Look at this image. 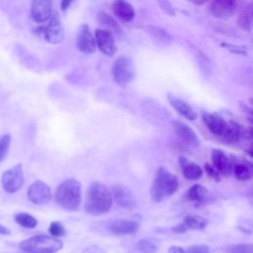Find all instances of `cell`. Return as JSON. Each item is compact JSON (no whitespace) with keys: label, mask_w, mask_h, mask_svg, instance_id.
Listing matches in <instances>:
<instances>
[{"label":"cell","mask_w":253,"mask_h":253,"mask_svg":"<svg viewBox=\"0 0 253 253\" xmlns=\"http://www.w3.org/2000/svg\"><path fill=\"white\" fill-rule=\"evenodd\" d=\"M203 120L208 129L227 143H237L244 137V127L234 121H226L217 114L203 113Z\"/></svg>","instance_id":"obj_1"},{"label":"cell","mask_w":253,"mask_h":253,"mask_svg":"<svg viewBox=\"0 0 253 253\" xmlns=\"http://www.w3.org/2000/svg\"><path fill=\"white\" fill-rule=\"evenodd\" d=\"M113 205L111 190L100 182H93L86 194L84 210L87 213L100 215L108 212Z\"/></svg>","instance_id":"obj_2"},{"label":"cell","mask_w":253,"mask_h":253,"mask_svg":"<svg viewBox=\"0 0 253 253\" xmlns=\"http://www.w3.org/2000/svg\"><path fill=\"white\" fill-rule=\"evenodd\" d=\"M81 199V183L74 178H68L61 182L54 193V200L56 204L69 211H75L79 209Z\"/></svg>","instance_id":"obj_3"},{"label":"cell","mask_w":253,"mask_h":253,"mask_svg":"<svg viewBox=\"0 0 253 253\" xmlns=\"http://www.w3.org/2000/svg\"><path fill=\"white\" fill-rule=\"evenodd\" d=\"M179 188L178 177L172 174L167 168L159 167L156 170L151 188L150 196L153 201L160 203L168 197H171Z\"/></svg>","instance_id":"obj_4"},{"label":"cell","mask_w":253,"mask_h":253,"mask_svg":"<svg viewBox=\"0 0 253 253\" xmlns=\"http://www.w3.org/2000/svg\"><path fill=\"white\" fill-rule=\"evenodd\" d=\"M19 247L26 253H55L63 247V242L51 235L38 234L23 240Z\"/></svg>","instance_id":"obj_5"},{"label":"cell","mask_w":253,"mask_h":253,"mask_svg":"<svg viewBox=\"0 0 253 253\" xmlns=\"http://www.w3.org/2000/svg\"><path fill=\"white\" fill-rule=\"evenodd\" d=\"M112 75L114 81L121 87L127 86L134 77V67L130 57L119 56L113 63Z\"/></svg>","instance_id":"obj_6"},{"label":"cell","mask_w":253,"mask_h":253,"mask_svg":"<svg viewBox=\"0 0 253 253\" xmlns=\"http://www.w3.org/2000/svg\"><path fill=\"white\" fill-rule=\"evenodd\" d=\"M25 182L22 164H17L14 167L4 171L1 176V185L5 192L13 194L19 191Z\"/></svg>","instance_id":"obj_7"},{"label":"cell","mask_w":253,"mask_h":253,"mask_svg":"<svg viewBox=\"0 0 253 253\" xmlns=\"http://www.w3.org/2000/svg\"><path fill=\"white\" fill-rule=\"evenodd\" d=\"M42 33L44 40L51 44H57L62 42L64 38V32L60 17L57 12L51 14L48 20V24L42 28Z\"/></svg>","instance_id":"obj_8"},{"label":"cell","mask_w":253,"mask_h":253,"mask_svg":"<svg viewBox=\"0 0 253 253\" xmlns=\"http://www.w3.org/2000/svg\"><path fill=\"white\" fill-rule=\"evenodd\" d=\"M28 199L36 205L48 204L52 199V193L47 184L41 180L32 183L27 190Z\"/></svg>","instance_id":"obj_9"},{"label":"cell","mask_w":253,"mask_h":253,"mask_svg":"<svg viewBox=\"0 0 253 253\" xmlns=\"http://www.w3.org/2000/svg\"><path fill=\"white\" fill-rule=\"evenodd\" d=\"M96 46L107 56H113L117 51V45L114 35L106 29H96L95 31Z\"/></svg>","instance_id":"obj_10"},{"label":"cell","mask_w":253,"mask_h":253,"mask_svg":"<svg viewBox=\"0 0 253 253\" xmlns=\"http://www.w3.org/2000/svg\"><path fill=\"white\" fill-rule=\"evenodd\" d=\"M76 47L83 54H92L96 50L95 37L87 25H82L76 38Z\"/></svg>","instance_id":"obj_11"},{"label":"cell","mask_w":253,"mask_h":253,"mask_svg":"<svg viewBox=\"0 0 253 253\" xmlns=\"http://www.w3.org/2000/svg\"><path fill=\"white\" fill-rule=\"evenodd\" d=\"M238 0H211L210 12L215 18L226 19L236 12Z\"/></svg>","instance_id":"obj_12"},{"label":"cell","mask_w":253,"mask_h":253,"mask_svg":"<svg viewBox=\"0 0 253 253\" xmlns=\"http://www.w3.org/2000/svg\"><path fill=\"white\" fill-rule=\"evenodd\" d=\"M52 14V0H32L31 15L38 24L47 22Z\"/></svg>","instance_id":"obj_13"},{"label":"cell","mask_w":253,"mask_h":253,"mask_svg":"<svg viewBox=\"0 0 253 253\" xmlns=\"http://www.w3.org/2000/svg\"><path fill=\"white\" fill-rule=\"evenodd\" d=\"M234 158L231 159L220 149H213L211 151V165L220 174V176L227 177L232 174V167Z\"/></svg>","instance_id":"obj_14"},{"label":"cell","mask_w":253,"mask_h":253,"mask_svg":"<svg viewBox=\"0 0 253 253\" xmlns=\"http://www.w3.org/2000/svg\"><path fill=\"white\" fill-rule=\"evenodd\" d=\"M174 131L176 135L185 143L197 147L200 145V138L198 134L195 132V130L189 126L188 125L180 122V121H174L172 123Z\"/></svg>","instance_id":"obj_15"},{"label":"cell","mask_w":253,"mask_h":253,"mask_svg":"<svg viewBox=\"0 0 253 253\" xmlns=\"http://www.w3.org/2000/svg\"><path fill=\"white\" fill-rule=\"evenodd\" d=\"M112 196L113 200H115V202L122 208L132 210L136 205V201L132 193L122 185H117L113 188Z\"/></svg>","instance_id":"obj_16"},{"label":"cell","mask_w":253,"mask_h":253,"mask_svg":"<svg viewBox=\"0 0 253 253\" xmlns=\"http://www.w3.org/2000/svg\"><path fill=\"white\" fill-rule=\"evenodd\" d=\"M113 12L117 18L125 23H129L134 19L133 7L126 0H116L113 4Z\"/></svg>","instance_id":"obj_17"},{"label":"cell","mask_w":253,"mask_h":253,"mask_svg":"<svg viewBox=\"0 0 253 253\" xmlns=\"http://www.w3.org/2000/svg\"><path fill=\"white\" fill-rule=\"evenodd\" d=\"M139 223L132 219H119L115 220L110 224V230L114 234L125 235L131 234L138 230Z\"/></svg>","instance_id":"obj_18"},{"label":"cell","mask_w":253,"mask_h":253,"mask_svg":"<svg viewBox=\"0 0 253 253\" xmlns=\"http://www.w3.org/2000/svg\"><path fill=\"white\" fill-rule=\"evenodd\" d=\"M168 100L170 105L184 118H186L189 121H195L198 117L197 113L194 111V109L187 104L185 101L173 96V95H168Z\"/></svg>","instance_id":"obj_19"},{"label":"cell","mask_w":253,"mask_h":253,"mask_svg":"<svg viewBox=\"0 0 253 253\" xmlns=\"http://www.w3.org/2000/svg\"><path fill=\"white\" fill-rule=\"evenodd\" d=\"M252 164L250 162L241 160L237 161L234 158V163L232 167V174L237 180L247 181L252 178Z\"/></svg>","instance_id":"obj_20"},{"label":"cell","mask_w":253,"mask_h":253,"mask_svg":"<svg viewBox=\"0 0 253 253\" xmlns=\"http://www.w3.org/2000/svg\"><path fill=\"white\" fill-rule=\"evenodd\" d=\"M97 21L100 25H102L104 28L108 31H110L112 34H116L118 36H121L123 33V30L121 26L118 24V22L108 13L101 12L97 16Z\"/></svg>","instance_id":"obj_21"},{"label":"cell","mask_w":253,"mask_h":253,"mask_svg":"<svg viewBox=\"0 0 253 253\" xmlns=\"http://www.w3.org/2000/svg\"><path fill=\"white\" fill-rule=\"evenodd\" d=\"M253 23V12H252V4L247 3L240 11L239 16L237 18V24L239 28L246 32H250L252 30Z\"/></svg>","instance_id":"obj_22"},{"label":"cell","mask_w":253,"mask_h":253,"mask_svg":"<svg viewBox=\"0 0 253 253\" xmlns=\"http://www.w3.org/2000/svg\"><path fill=\"white\" fill-rule=\"evenodd\" d=\"M182 165V173L188 180H198L203 176V169L195 162H190L185 159V162H180Z\"/></svg>","instance_id":"obj_23"},{"label":"cell","mask_w":253,"mask_h":253,"mask_svg":"<svg viewBox=\"0 0 253 253\" xmlns=\"http://www.w3.org/2000/svg\"><path fill=\"white\" fill-rule=\"evenodd\" d=\"M146 32L151 38L160 44H169L172 42V36L164 29L156 26H147Z\"/></svg>","instance_id":"obj_24"},{"label":"cell","mask_w":253,"mask_h":253,"mask_svg":"<svg viewBox=\"0 0 253 253\" xmlns=\"http://www.w3.org/2000/svg\"><path fill=\"white\" fill-rule=\"evenodd\" d=\"M208 195V190L201 184H195L186 192V199L194 203H201Z\"/></svg>","instance_id":"obj_25"},{"label":"cell","mask_w":253,"mask_h":253,"mask_svg":"<svg viewBox=\"0 0 253 253\" xmlns=\"http://www.w3.org/2000/svg\"><path fill=\"white\" fill-rule=\"evenodd\" d=\"M183 223L188 230L189 229L198 230V229H204L207 227L208 219L198 214H188L185 216Z\"/></svg>","instance_id":"obj_26"},{"label":"cell","mask_w":253,"mask_h":253,"mask_svg":"<svg viewBox=\"0 0 253 253\" xmlns=\"http://www.w3.org/2000/svg\"><path fill=\"white\" fill-rule=\"evenodd\" d=\"M16 222L25 228H35L38 224V220L32 214L27 212H20L15 216Z\"/></svg>","instance_id":"obj_27"},{"label":"cell","mask_w":253,"mask_h":253,"mask_svg":"<svg viewBox=\"0 0 253 253\" xmlns=\"http://www.w3.org/2000/svg\"><path fill=\"white\" fill-rule=\"evenodd\" d=\"M136 249L140 253H155L158 250V245L150 238H143L136 243Z\"/></svg>","instance_id":"obj_28"},{"label":"cell","mask_w":253,"mask_h":253,"mask_svg":"<svg viewBox=\"0 0 253 253\" xmlns=\"http://www.w3.org/2000/svg\"><path fill=\"white\" fill-rule=\"evenodd\" d=\"M226 253H253V245L251 243L231 244L223 248Z\"/></svg>","instance_id":"obj_29"},{"label":"cell","mask_w":253,"mask_h":253,"mask_svg":"<svg viewBox=\"0 0 253 253\" xmlns=\"http://www.w3.org/2000/svg\"><path fill=\"white\" fill-rule=\"evenodd\" d=\"M48 232L53 237H60L65 234V228L60 221H52L49 224Z\"/></svg>","instance_id":"obj_30"},{"label":"cell","mask_w":253,"mask_h":253,"mask_svg":"<svg viewBox=\"0 0 253 253\" xmlns=\"http://www.w3.org/2000/svg\"><path fill=\"white\" fill-rule=\"evenodd\" d=\"M11 143V136L9 134H5L0 137V162L5 158L9 146Z\"/></svg>","instance_id":"obj_31"},{"label":"cell","mask_w":253,"mask_h":253,"mask_svg":"<svg viewBox=\"0 0 253 253\" xmlns=\"http://www.w3.org/2000/svg\"><path fill=\"white\" fill-rule=\"evenodd\" d=\"M157 3L159 5V7L161 8V10L165 14H167L168 16H171V17L175 16V9L169 0H157Z\"/></svg>","instance_id":"obj_32"},{"label":"cell","mask_w":253,"mask_h":253,"mask_svg":"<svg viewBox=\"0 0 253 253\" xmlns=\"http://www.w3.org/2000/svg\"><path fill=\"white\" fill-rule=\"evenodd\" d=\"M185 253H211V248L206 244H197L190 246Z\"/></svg>","instance_id":"obj_33"},{"label":"cell","mask_w":253,"mask_h":253,"mask_svg":"<svg viewBox=\"0 0 253 253\" xmlns=\"http://www.w3.org/2000/svg\"><path fill=\"white\" fill-rule=\"evenodd\" d=\"M205 170H206V173L212 179L216 180V181H220V174L214 169V167L211 165V163H207L205 165Z\"/></svg>","instance_id":"obj_34"},{"label":"cell","mask_w":253,"mask_h":253,"mask_svg":"<svg viewBox=\"0 0 253 253\" xmlns=\"http://www.w3.org/2000/svg\"><path fill=\"white\" fill-rule=\"evenodd\" d=\"M222 45H223L226 49H228L229 51H231V52H233V53H236V54L246 55V53H247L245 49H243L242 47H240V46H238V45H235V44H231V43H225V42H223V43H222Z\"/></svg>","instance_id":"obj_35"},{"label":"cell","mask_w":253,"mask_h":253,"mask_svg":"<svg viewBox=\"0 0 253 253\" xmlns=\"http://www.w3.org/2000/svg\"><path fill=\"white\" fill-rule=\"evenodd\" d=\"M82 253H106L105 249L100 247L99 245H90L86 247Z\"/></svg>","instance_id":"obj_36"},{"label":"cell","mask_w":253,"mask_h":253,"mask_svg":"<svg viewBox=\"0 0 253 253\" xmlns=\"http://www.w3.org/2000/svg\"><path fill=\"white\" fill-rule=\"evenodd\" d=\"M171 230H172L173 232H175V233H185L188 229H187V227L184 225V223L181 222V223H179V224L173 226V227L171 228Z\"/></svg>","instance_id":"obj_37"},{"label":"cell","mask_w":253,"mask_h":253,"mask_svg":"<svg viewBox=\"0 0 253 253\" xmlns=\"http://www.w3.org/2000/svg\"><path fill=\"white\" fill-rule=\"evenodd\" d=\"M73 2H74V0H61L60 1V9L62 11L67 10Z\"/></svg>","instance_id":"obj_38"},{"label":"cell","mask_w":253,"mask_h":253,"mask_svg":"<svg viewBox=\"0 0 253 253\" xmlns=\"http://www.w3.org/2000/svg\"><path fill=\"white\" fill-rule=\"evenodd\" d=\"M167 253H185V250L180 246H171Z\"/></svg>","instance_id":"obj_39"},{"label":"cell","mask_w":253,"mask_h":253,"mask_svg":"<svg viewBox=\"0 0 253 253\" xmlns=\"http://www.w3.org/2000/svg\"><path fill=\"white\" fill-rule=\"evenodd\" d=\"M188 1L193 3V4H195V5H203V4L207 3L210 0H188Z\"/></svg>","instance_id":"obj_40"},{"label":"cell","mask_w":253,"mask_h":253,"mask_svg":"<svg viewBox=\"0 0 253 253\" xmlns=\"http://www.w3.org/2000/svg\"><path fill=\"white\" fill-rule=\"evenodd\" d=\"M9 233H10V230L6 226L0 223V234H9Z\"/></svg>","instance_id":"obj_41"}]
</instances>
